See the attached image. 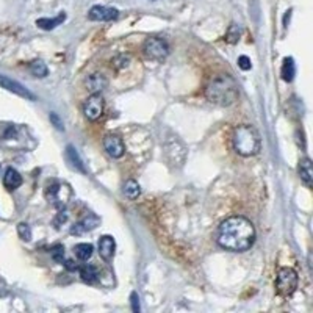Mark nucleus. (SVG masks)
<instances>
[{
  "mask_svg": "<svg viewBox=\"0 0 313 313\" xmlns=\"http://www.w3.org/2000/svg\"><path fill=\"white\" fill-rule=\"evenodd\" d=\"M103 147H105L107 153L113 156V159H121L125 152L124 142L117 135H107L103 138Z\"/></svg>",
  "mask_w": 313,
  "mask_h": 313,
  "instance_id": "9",
  "label": "nucleus"
},
{
  "mask_svg": "<svg viewBox=\"0 0 313 313\" xmlns=\"http://www.w3.org/2000/svg\"><path fill=\"white\" fill-rule=\"evenodd\" d=\"M4 185L7 190H16L22 185V176L15 168H8L4 176Z\"/></svg>",
  "mask_w": 313,
  "mask_h": 313,
  "instance_id": "14",
  "label": "nucleus"
},
{
  "mask_svg": "<svg viewBox=\"0 0 313 313\" xmlns=\"http://www.w3.org/2000/svg\"><path fill=\"white\" fill-rule=\"evenodd\" d=\"M277 291L282 296H291L297 288V274L293 268H280L276 279Z\"/></svg>",
  "mask_w": 313,
  "mask_h": 313,
  "instance_id": "4",
  "label": "nucleus"
},
{
  "mask_svg": "<svg viewBox=\"0 0 313 313\" xmlns=\"http://www.w3.org/2000/svg\"><path fill=\"white\" fill-rule=\"evenodd\" d=\"M117 16H119V11L116 8L103 7V5H96L88 13V18L96 22H110V21L117 19Z\"/></svg>",
  "mask_w": 313,
  "mask_h": 313,
  "instance_id": "8",
  "label": "nucleus"
},
{
  "mask_svg": "<svg viewBox=\"0 0 313 313\" xmlns=\"http://www.w3.org/2000/svg\"><path fill=\"white\" fill-rule=\"evenodd\" d=\"M299 176H301V180L307 187H311L313 184V166L310 159H302L301 163H299Z\"/></svg>",
  "mask_w": 313,
  "mask_h": 313,
  "instance_id": "15",
  "label": "nucleus"
},
{
  "mask_svg": "<svg viewBox=\"0 0 313 313\" xmlns=\"http://www.w3.org/2000/svg\"><path fill=\"white\" fill-rule=\"evenodd\" d=\"M144 55L155 61H163L169 55V46L163 38H147L142 44Z\"/></svg>",
  "mask_w": 313,
  "mask_h": 313,
  "instance_id": "5",
  "label": "nucleus"
},
{
  "mask_svg": "<svg viewBox=\"0 0 313 313\" xmlns=\"http://www.w3.org/2000/svg\"><path fill=\"white\" fill-rule=\"evenodd\" d=\"M99 224H100V218L97 215H94V213H89L82 221H78L77 224L72 226L71 233L72 235H83V233H86L89 230H94Z\"/></svg>",
  "mask_w": 313,
  "mask_h": 313,
  "instance_id": "10",
  "label": "nucleus"
},
{
  "mask_svg": "<svg viewBox=\"0 0 313 313\" xmlns=\"http://www.w3.org/2000/svg\"><path fill=\"white\" fill-rule=\"evenodd\" d=\"M85 85H86V88L91 91V93L96 94V93H100L102 89H105L108 86V80H107V77L103 74L94 72V74H91V75L86 77Z\"/></svg>",
  "mask_w": 313,
  "mask_h": 313,
  "instance_id": "12",
  "label": "nucleus"
},
{
  "mask_svg": "<svg viewBox=\"0 0 313 313\" xmlns=\"http://www.w3.org/2000/svg\"><path fill=\"white\" fill-rule=\"evenodd\" d=\"M218 244L232 252H244L255 241V229L249 219L230 216L218 229Z\"/></svg>",
  "mask_w": 313,
  "mask_h": 313,
  "instance_id": "1",
  "label": "nucleus"
},
{
  "mask_svg": "<svg viewBox=\"0 0 313 313\" xmlns=\"http://www.w3.org/2000/svg\"><path fill=\"white\" fill-rule=\"evenodd\" d=\"M66 219H68V215L64 213V212H61V213L58 215V218L55 219V226L60 227V223H64V221H66Z\"/></svg>",
  "mask_w": 313,
  "mask_h": 313,
  "instance_id": "31",
  "label": "nucleus"
},
{
  "mask_svg": "<svg viewBox=\"0 0 313 313\" xmlns=\"http://www.w3.org/2000/svg\"><path fill=\"white\" fill-rule=\"evenodd\" d=\"M66 159H68V162L71 163V166L74 169H77V171H80V173H86L83 160L80 159V155H78L77 149L74 146H71V144L66 147Z\"/></svg>",
  "mask_w": 313,
  "mask_h": 313,
  "instance_id": "16",
  "label": "nucleus"
},
{
  "mask_svg": "<svg viewBox=\"0 0 313 313\" xmlns=\"http://www.w3.org/2000/svg\"><path fill=\"white\" fill-rule=\"evenodd\" d=\"M205 97L215 105L229 107L238 99V85L229 74H219L207 85Z\"/></svg>",
  "mask_w": 313,
  "mask_h": 313,
  "instance_id": "2",
  "label": "nucleus"
},
{
  "mask_svg": "<svg viewBox=\"0 0 313 313\" xmlns=\"http://www.w3.org/2000/svg\"><path fill=\"white\" fill-rule=\"evenodd\" d=\"M233 147L243 156H252L260 150V136L252 125H240L233 132Z\"/></svg>",
  "mask_w": 313,
  "mask_h": 313,
  "instance_id": "3",
  "label": "nucleus"
},
{
  "mask_svg": "<svg viewBox=\"0 0 313 313\" xmlns=\"http://www.w3.org/2000/svg\"><path fill=\"white\" fill-rule=\"evenodd\" d=\"M130 302H132V310L135 313H138L139 311V297H138L136 291H133L132 294H130Z\"/></svg>",
  "mask_w": 313,
  "mask_h": 313,
  "instance_id": "29",
  "label": "nucleus"
},
{
  "mask_svg": "<svg viewBox=\"0 0 313 313\" xmlns=\"http://www.w3.org/2000/svg\"><path fill=\"white\" fill-rule=\"evenodd\" d=\"M0 88H4L13 94H18L19 97H24L27 100H35V94L30 93V91L25 88L24 85H21L19 82L13 80V78L7 77V75H0Z\"/></svg>",
  "mask_w": 313,
  "mask_h": 313,
  "instance_id": "7",
  "label": "nucleus"
},
{
  "mask_svg": "<svg viewBox=\"0 0 313 313\" xmlns=\"http://www.w3.org/2000/svg\"><path fill=\"white\" fill-rule=\"evenodd\" d=\"M103 108H105V100L100 96V93L91 94L85 103H83V114L88 121H97L103 114Z\"/></svg>",
  "mask_w": 313,
  "mask_h": 313,
  "instance_id": "6",
  "label": "nucleus"
},
{
  "mask_svg": "<svg viewBox=\"0 0 313 313\" xmlns=\"http://www.w3.org/2000/svg\"><path fill=\"white\" fill-rule=\"evenodd\" d=\"M64 266H66L68 271H77L78 269V265L74 262V260H66V262H64Z\"/></svg>",
  "mask_w": 313,
  "mask_h": 313,
  "instance_id": "30",
  "label": "nucleus"
},
{
  "mask_svg": "<svg viewBox=\"0 0 313 313\" xmlns=\"http://www.w3.org/2000/svg\"><path fill=\"white\" fill-rule=\"evenodd\" d=\"M238 66H240V69H243V71H249V69L252 68V64H251V60L247 58L246 55H241V57L238 58Z\"/></svg>",
  "mask_w": 313,
  "mask_h": 313,
  "instance_id": "28",
  "label": "nucleus"
},
{
  "mask_svg": "<svg viewBox=\"0 0 313 313\" xmlns=\"http://www.w3.org/2000/svg\"><path fill=\"white\" fill-rule=\"evenodd\" d=\"M124 194L127 196L128 199H136L138 196L141 194V187H139L138 182L127 180L124 184Z\"/></svg>",
  "mask_w": 313,
  "mask_h": 313,
  "instance_id": "22",
  "label": "nucleus"
},
{
  "mask_svg": "<svg viewBox=\"0 0 313 313\" xmlns=\"http://www.w3.org/2000/svg\"><path fill=\"white\" fill-rule=\"evenodd\" d=\"M296 75V66H294V60L291 57H286L282 64V78L285 82H293V78Z\"/></svg>",
  "mask_w": 313,
  "mask_h": 313,
  "instance_id": "19",
  "label": "nucleus"
},
{
  "mask_svg": "<svg viewBox=\"0 0 313 313\" xmlns=\"http://www.w3.org/2000/svg\"><path fill=\"white\" fill-rule=\"evenodd\" d=\"M49 119H50L52 125H54L57 130H60V132H64V124H63V119L58 116V113L52 111V113L49 114Z\"/></svg>",
  "mask_w": 313,
  "mask_h": 313,
  "instance_id": "26",
  "label": "nucleus"
},
{
  "mask_svg": "<svg viewBox=\"0 0 313 313\" xmlns=\"http://www.w3.org/2000/svg\"><path fill=\"white\" fill-rule=\"evenodd\" d=\"M240 36H241V27L237 22H232L226 32V41L229 44H237L240 41Z\"/></svg>",
  "mask_w": 313,
  "mask_h": 313,
  "instance_id": "21",
  "label": "nucleus"
},
{
  "mask_svg": "<svg viewBox=\"0 0 313 313\" xmlns=\"http://www.w3.org/2000/svg\"><path fill=\"white\" fill-rule=\"evenodd\" d=\"M52 258H54L55 262H58V263L64 262V249H63V246H55L54 249H52Z\"/></svg>",
  "mask_w": 313,
  "mask_h": 313,
  "instance_id": "27",
  "label": "nucleus"
},
{
  "mask_svg": "<svg viewBox=\"0 0 313 313\" xmlns=\"http://www.w3.org/2000/svg\"><path fill=\"white\" fill-rule=\"evenodd\" d=\"M94 252V247L93 244H89V243H80V244H77L74 247V254L78 260H82V262H86V260L91 258V255H93Z\"/></svg>",
  "mask_w": 313,
  "mask_h": 313,
  "instance_id": "18",
  "label": "nucleus"
},
{
  "mask_svg": "<svg viewBox=\"0 0 313 313\" xmlns=\"http://www.w3.org/2000/svg\"><path fill=\"white\" fill-rule=\"evenodd\" d=\"M114 249H116V243L114 238L110 237V235H103V237L99 240V254L100 257L105 260V262H110L114 255Z\"/></svg>",
  "mask_w": 313,
  "mask_h": 313,
  "instance_id": "13",
  "label": "nucleus"
},
{
  "mask_svg": "<svg viewBox=\"0 0 313 313\" xmlns=\"http://www.w3.org/2000/svg\"><path fill=\"white\" fill-rule=\"evenodd\" d=\"M30 72L35 77H46L49 71H47L46 63H43L41 60H36V61L30 63Z\"/></svg>",
  "mask_w": 313,
  "mask_h": 313,
  "instance_id": "23",
  "label": "nucleus"
},
{
  "mask_svg": "<svg viewBox=\"0 0 313 313\" xmlns=\"http://www.w3.org/2000/svg\"><path fill=\"white\" fill-rule=\"evenodd\" d=\"M182 149H185V146L179 141L177 136H171L165 142V152L168 155L169 162H171L173 165H179V166L184 165V162L177 156V150H182Z\"/></svg>",
  "mask_w": 313,
  "mask_h": 313,
  "instance_id": "11",
  "label": "nucleus"
},
{
  "mask_svg": "<svg viewBox=\"0 0 313 313\" xmlns=\"http://www.w3.org/2000/svg\"><path fill=\"white\" fill-rule=\"evenodd\" d=\"M130 64V55H125V54H121V55H116L113 60H111V66L117 71L121 69H125Z\"/></svg>",
  "mask_w": 313,
  "mask_h": 313,
  "instance_id": "24",
  "label": "nucleus"
},
{
  "mask_svg": "<svg viewBox=\"0 0 313 313\" xmlns=\"http://www.w3.org/2000/svg\"><path fill=\"white\" fill-rule=\"evenodd\" d=\"M64 19H66V15H64V13H60L58 18H54V19H49V18L38 19L36 25L39 29H43V30H54L55 27H58L61 22H64Z\"/></svg>",
  "mask_w": 313,
  "mask_h": 313,
  "instance_id": "17",
  "label": "nucleus"
},
{
  "mask_svg": "<svg viewBox=\"0 0 313 313\" xmlns=\"http://www.w3.org/2000/svg\"><path fill=\"white\" fill-rule=\"evenodd\" d=\"M18 233H19L21 240H24V241H30L32 240V229H30L29 224H25V223L18 224Z\"/></svg>",
  "mask_w": 313,
  "mask_h": 313,
  "instance_id": "25",
  "label": "nucleus"
},
{
  "mask_svg": "<svg viewBox=\"0 0 313 313\" xmlns=\"http://www.w3.org/2000/svg\"><path fill=\"white\" fill-rule=\"evenodd\" d=\"M78 269H80V277H82L83 282H86V283H96L97 282L99 272L93 265H85V266L78 268Z\"/></svg>",
  "mask_w": 313,
  "mask_h": 313,
  "instance_id": "20",
  "label": "nucleus"
}]
</instances>
